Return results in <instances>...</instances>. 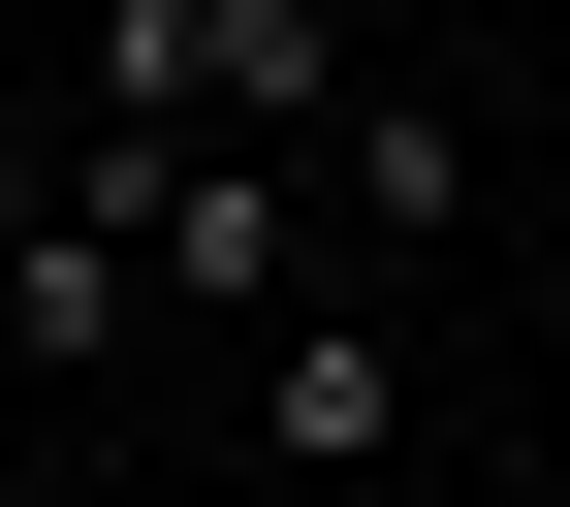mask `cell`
<instances>
[{
    "label": "cell",
    "mask_w": 570,
    "mask_h": 507,
    "mask_svg": "<svg viewBox=\"0 0 570 507\" xmlns=\"http://www.w3.org/2000/svg\"><path fill=\"white\" fill-rule=\"evenodd\" d=\"M348 32L317 0H96V127H223V159H317Z\"/></svg>",
    "instance_id": "6da1fadb"
},
{
    "label": "cell",
    "mask_w": 570,
    "mask_h": 507,
    "mask_svg": "<svg viewBox=\"0 0 570 507\" xmlns=\"http://www.w3.org/2000/svg\"><path fill=\"white\" fill-rule=\"evenodd\" d=\"M381 445H412V349L348 318V285H285L254 318V476H381Z\"/></svg>",
    "instance_id": "7a4b0ae2"
},
{
    "label": "cell",
    "mask_w": 570,
    "mask_h": 507,
    "mask_svg": "<svg viewBox=\"0 0 570 507\" xmlns=\"http://www.w3.org/2000/svg\"><path fill=\"white\" fill-rule=\"evenodd\" d=\"M159 285L190 318H285V285H317V159H223V127H190L159 159Z\"/></svg>",
    "instance_id": "3957f363"
},
{
    "label": "cell",
    "mask_w": 570,
    "mask_h": 507,
    "mask_svg": "<svg viewBox=\"0 0 570 507\" xmlns=\"http://www.w3.org/2000/svg\"><path fill=\"white\" fill-rule=\"evenodd\" d=\"M444 191H475V127L412 96V64H348L317 96V223H444Z\"/></svg>",
    "instance_id": "277c9868"
},
{
    "label": "cell",
    "mask_w": 570,
    "mask_h": 507,
    "mask_svg": "<svg viewBox=\"0 0 570 507\" xmlns=\"http://www.w3.org/2000/svg\"><path fill=\"white\" fill-rule=\"evenodd\" d=\"M32 159H63V127H32V96H0V223H32Z\"/></svg>",
    "instance_id": "5b68a950"
}]
</instances>
